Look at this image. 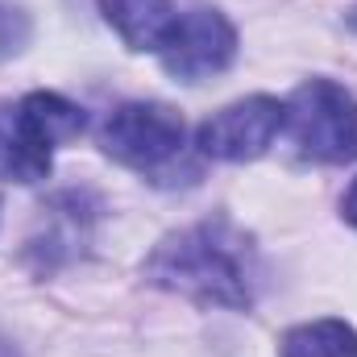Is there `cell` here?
<instances>
[{"label": "cell", "mask_w": 357, "mask_h": 357, "mask_svg": "<svg viewBox=\"0 0 357 357\" xmlns=\"http://www.w3.org/2000/svg\"><path fill=\"white\" fill-rule=\"evenodd\" d=\"M150 282L208 307H250L258 291V254L250 237L225 220H199L171 233L146 262Z\"/></svg>", "instance_id": "obj_1"}, {"label": "cell", "mask_w": 357, "mask_h": 357, "mask_svg": "<svg viewBox=\"0 0 357 357\" xmlns=\"http://www.w3.org/2000/svg\"><path fill=\"white\" fill-rule=\"evenodd\" d=\"M282 129L312 162L357 158V100L333 79H307L282 104Z\"/></svg>", "instance_id": "obj_2"}, {"label": "cell", "mask_w": 357, "mask_h": 357, "mask_svg": "<svg viewBox=\"0 0 357 357\" xmlns=\"http://www.w3.org/2000/svg\"><path fill=\"white\" fill-rule=\"evenodd\" d=\"M183 116L167 104H121L100 125V146L133 171H167L183 154Z\"/></svg>", "instance_id": "obj_3"}, {"label": "cell", "mask_w": 357, "mask_h": 357, "mask_svg": "<svg viewBox=\"0 0 357 357\" xmlns=\"http://www.w3.org/2000/svg\"><path fill=\"white\" fill-rule=\"evenodd\" d=\"M237 54V33L225 21V13L208 8V4H191L175 17L171 38L162 42L158 59L167 67V75H175L183 84H199L220 75Z\"/></svg>", "instance_id": "obj_4"}, {"label": "cell", "mask_w": 357, "mask_h": 357, "mask_svg": "<svg viewBox=\"0 0 357 357\" xmlns=\"http://www.w3.org/2000/svg\"><path fill=\"white\" fill-rule=\"evenodd\" d=\"M278 133H282V104L274 96H250L199 125V154L216 162H250L266 154Z\"/></svg>", "instance_id": "obj_5"}, {"label": "cell", "mask_w": 357, "mask_h": 357, "mask_svg": "<svg viewBox=\"0 0 357 357\" xmlns=\"http://www.w3.org/2000/svg\"><path fill=\"white\" fill-rule=\"evenodd\" d=\"M100 8L129 50H162L178 17L175 0H100Z\"/></svg>", "instance_id": "obj_6"}, {"label": "cell", "mask_w": 357, "mask_h": 357, "mask_svg": "<svg viewBox=\"0 0 357 357\" xmlns=\"http://www.w3.org/2000/svg\"><path fill=\"white\" fill-rule=\"evenodd\" d=\"M50 175V146L33 133L21 108H0V178L38 183Z\"/></svg>", "instance_id": "obj_7"}, {"label": "cell", "mask_w": 357, "mask_h": 357, "mask_svg": "<svg viewBox=\"0 0 357 357\" xmlns=\"http://www.w3.org/2000/svg\"><path fill=\"white\" fill-rule=\"evenodd\" d=\"M17 108H21V116L33 125V133H38L50 150L63 146V142H75V137L84 133V112H79L71 100L54 96V91H33V96H25Z\"/></svg>", "instance_id": "obj_8"}, {"label": "cell", "mask_w": 357, "mask_h": 357, "mask_svg": "<svg viewBox=\"0 0 357 357\" xmlns=\"http://www.w3.org/2000/svg\"><path fill=\"white\" fill-rule=\"evenodd\" d=\"M282 357H357V333L345 320H312L282 337Z\"/></svg>", "instance_id": "obj_9"}, {"label": "cell", "mask_w": 357, "mask_h": 357, "mask_svg": "<svg viewBox=\"0 0 357 357\" xmlns=\"http://www.w3.org/2000/svg\"><path fill=\"white\" fill-rule=\"evenodd\" d=\"M21 42H25V17L17 8H4L0 4V54L21 50Z\"/></svg>", "instance_id": "obj_10"}, {"label": "cell", "mask_w": 357, "mask_h": 357, "mask_svg": "<svg viewBox=\"0 0 357 357\" xmlns=\"http://www.w3.org/2000/svg\"><path fill=\"white\" fill-rule=\"evenodd\" d=\"M341 208H345V220L357 229V178H354V187L345 191V204H341Z\"/></svg>", "instance_id": "obj_11"}, {"label": "cell", "mask_w": 357, "mask_h": 357, "mask_svg": "<svg viewBox=\"0 0 357 357\" xmlns=\"http://www.w3.org/2000/svg\"><path fill=\"white\" fill-rule=\"evenodd\" d=\"M0 357H17V349H13V345H8L4 337H0Z\"/></svg>", "instance_id": "obj_12"}]
</instances>
